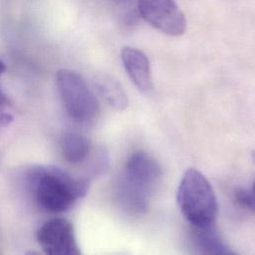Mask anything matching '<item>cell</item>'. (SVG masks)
<instances>
[{"instance_id":"obj_5","label":"cell","mask_w":255,"mask_h":255,"mask_svg":"<svg viewBox=\"0 0 255 255\" xmlns=\"http://www.w3.org/2000/svg\"><path fill=\"white\" fill-rule=\"evenodd\" d=\"M137 8L141 18L165 35L179 37L187 30V19L175 0H138Z\"/></svg>"},{"instance_id":"obj_12","label":"cell","mask_w":255,"mask_h":255,"mask_svg":"<svg viewBox=\"0 0 255 255\" xmlns=\"http://www.w3.org/2000/svg\"><path fill=\"white\" fill-rule=\"evenodd\" d=\"M5 71H6L5 64L2 61H0V77L5 73ZM7 104H8V100H7V98L5 97V95L2 93V91L0 89V108L3 107V106H6Z\"/></svg>"},{"instance_id":"obj_3","label":"cell","mask_w":255,"mask_h":255,"mask_svg":"<svg viewBox=\"0 0 255 255\" xmlns=\"http://www.w3.org/2000/svg\"><path fill=\"white\" fill-rule=\"evenodd\" d=\"M177 201L181 213L191 226L216 224L218 199L213 186L201 171L190 168L185 172L178 188Z\"/></svg>"},{"instance_id":"obj_1","label":"cell","mask_w":255,"mask_h":255,"mask_svg":"<svg viewBox=\"0 0 255 255\" xmlns=\"http://www.w3.org/2000/svg\"><path fill=\"white\" fill-rule=\"evenodd\" d=\"M28 184L36 205L44 212L62 214L86 197L90 182L74 178L55 166H34L28 173Z\"/></svg>"},{"instance_id":"obj_2","label":"cell","mask_w":255,"mask_h":255,"mask_svg":"<svg viewBox=\"0 0 255 255\" xmlns=\"http://www.w3.org/2000/svg\"><path fill=\"white\" fill-rule=\"evenodd\" d=\"M162 171L159 163L145 152L133 153L125 167L119 195L123 208L130 215H144L156 190Z\"/></svg>"},{"instance_id":"obj_6","label":"cell","mask_w":255,"mask_h":255,"mask_svg":"<svg viewBox=\"0 0 255 255\" xmlns=\"http://www.w3.org/2000/svg\"><path fill=\"white\" fill-rule=\"evenodd\" d=\"M37 241L47 255H81L74 226L64 218L46 222L37 233Z\"/></svg>"},{"instance_id":"obj_13","label":"cell","mask_w":255,"mask_h":255,"mask_svg":"<svg viewBox=\"0 0 255 255\" xmlns=\"http://www.w3.org/2000/svg\"><path fill=\"white\" fill-rule=\"evenodd\" d=\"M13 121V118L10 115L7 114H3L0 116V124L3 126H7L9 125L11 122Z\"/></svg>"},{"instance_id":"obj_9","label":"cell","mask_w":255,"mask_h":255,"mask_svg":"<svg viewBox=\"0 0 255 255\" xmlns=\"http://www.w3.org/2000/svg\"><path fill=\"white\" fill-rule=\"evenodd\" d=\"M61 150L66 160L72 164L83 162L90 154L91 143L84 135L77 132L64 134L61 140Z\"/></svg>"},{"instance_id":"obj_8","label":"cell","mask_w":255,"mask_h":255,"mask_svg":"<svg viewBox=\"0 0 255 255\" xmlns=\"http://www.w3.org/2000/svg\"><path fill=\"white\" fill-rule=\"evenodd\" d=\"M191 243L196 253L202 255H234L224 240L216 224L206 227H193L191 231Z\"/></svg>"},{"instance_id":"obj_7","label":"cell","mask_w":255,"mask_h":255,"mask_svg":"<svg viewBox=\"0 0 255 255\" xmlns=\"http://www.w3.org/2000/svg\"><path fill=\"white\" fill-rule=\"evenodd\" d=\"M122 60L130 80L136 88L141 93H151L154 89V85L150 62L147 56L136 48L126 47L122 51Z\"/></svg>"},{"instance_id":"obj_4","label":"cell","mask_w":255,"mask_h":255,"mask_svg":"<svg viewBox=\"0 0 255 255\" xmlns=\"http://www.w3.org/2000/svg\"><path fill=\"white\" fill-rule=\"evenodd\" d=\"M56 85L69 117L80 124L94 122L100 114V104L81 75L62 69L56 75Z\"/></svg>"},{"instance_id":"obj_11","label":"cell","mask_w":255,"mask_h":255,"mask_svg":"<svg viewBox=\"0 0 255 255\" xmlns=\"http://www.w3.org/2000/svg\"><path fill=\"white\" fill-rule=\"evenodd\" d=\"M235 201L238 206L251 212L255 211V186L252 188L239 187L235 191Z\"/></svg>"},{"instance_id":"obj_10","label":"cell","mask_w":255,"mask_h":255,"mask_svg":"<svg viewBox=\"0 0 255 255\" xmlns=\"http://www.w3.org/2000/svg\"><path fill=\"white\" fill-rule=\"evenodd\" d=\"M96 87L105 101L117 111L128 108V97L121 83L109 76H102L96 80Z\"/></svg>"}]
</instances>
